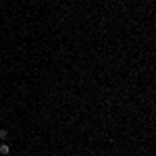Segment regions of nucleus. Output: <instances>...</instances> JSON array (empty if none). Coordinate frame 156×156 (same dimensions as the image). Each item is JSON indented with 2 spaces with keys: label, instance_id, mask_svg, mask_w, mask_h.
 <instances>
[{
  "label": "nucleus",
  "instance_id": "f257e3e1",
  "mask_svg": "<svg viewBox=\"0 0 156 156\" xmlns=\"http://www.w3.org/2000/svg\"><path fill=\"white\" fill-rule=\"evenodd\" d=\"M0 154L9 156V154H11V146H9V144H0Z\"/></svg>",
  "mask_w": 156,
  "mask_h": 156
},
{
  "label": "nucleus",
  "instance_id": "f03ea898",
  "mask_svg": "<svg viewBox=\"0 0 156 156\" xmlns=\"http://www.w3.org/2000/svg\"><path fill=\"white\" fill-rule=\"evenodd\" d=\"M9 137V129H0V140H6Z\"/></svg>",
  "mask_w": 156,
  "mask_h": 156
}]
</instances>
